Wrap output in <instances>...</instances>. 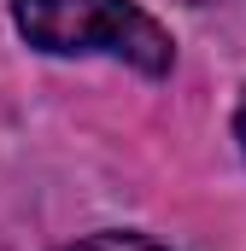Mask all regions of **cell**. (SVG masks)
Wrapping results in <instances>:
<instances>
[{
	"instance_id": "obj_1",
	"label": "cell",
	"mask_w": 246,
	"mask_h": 251,
	"mask_svg": "<svg viewBox=\"0 0 246 251\" xmlns=\"http://www.w3.org/2000/svg\"><path fill=\"white\" fill-rule=\"evenodd\" d=\"M18 29L30 47L59 53V59H118L141 76H164L176 59V41L147 18L135 0H12Z\"/></svg>"
},
{
	"instance_id": "obj_2",
	"label": "cell",
	"mask_w": 246,
	"mask_h": 251,
	"mask_svg": "<svg viewBox=\"0 0 246 251\" xmlns=\"http://www.w3.org/2000/svg\"><path fill=\"white\" fill-rule=\"evenodd\" d=\"M64 251H170V246H158L147 234H88V240H76Z\"/></svg>"
},
{
	"instance_id": "obj_3",
	"label": "cell",
	"mask_w": 246,
	"mask_h": 251,
	"mask_svg": "<svg viewBox=\"0 0 246 251\" xmlns=\"http://www.w3.org/2000/svg\"><path fill=\"white\" fill-rule=\"evenodd\" d=\"M235 140H241V158H246V100H241V111H235Z\"/></svg>"
},
{
	"instance_id": "obj_4",
	"label": "cell",
	"mask_w": 246,
	"mask_h": 251,
	"mask_svg": "<svg viewBox=\"0 0 246 251\" xmlns=\"http://www.w3.org/2000/svg\"><path fill=\"white\" fill-rule=\"evenodd\" d=\"M193 6H205V0H193Z\"/></svg>"
}]
</instances>
